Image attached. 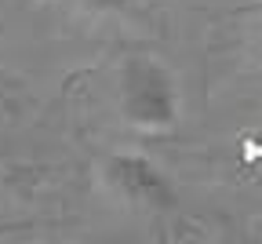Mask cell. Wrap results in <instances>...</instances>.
<instances>
[{"mask_svg": "<svg viewBox=\"0 0 262 244\" xmlns=\"http://www.w3.org/2000/svg\"><path fill=\"white\" fill-rule=\"evenodd\" d=\"M135 0H73V8H80L84 15H95V18H106V15H124Z\"/></svg>", "mask_w": 262, "mask_h": 244, "instance_id": "3957f363", "label": "cell"}, {"mask_svg": "<svg viewBox=\"0 0 262 244\" xmlns=\"http://www.w3.org/2000/svg\"><path fill=\"white\" fill-rule=\"evenodd\" d=\"M102 182L113 200H120L127 212H139L149 219L175 215L182 193L175 179L146 153H110L102 160Z\"/></svg>", "mask_w": 262, "mask_h": 244, "instance_id": "7a4b0ae2", "label": "cell"}, {"mask_svg": "<svg viewBox=\"0 0 262 244\" xmlns=\"http://www.w3.org/2000/svg\"><path fill=\"white\" fill-rule=\"evenodd\" d=\"M113 102L127 128L142 135H168L182 120V80L153 51H131L117 66Z\"/></svg>", "mask_w": 262, "mask_h": 244, "instance_id": "6da1fadb", "label": "cell"}]
</instances>
